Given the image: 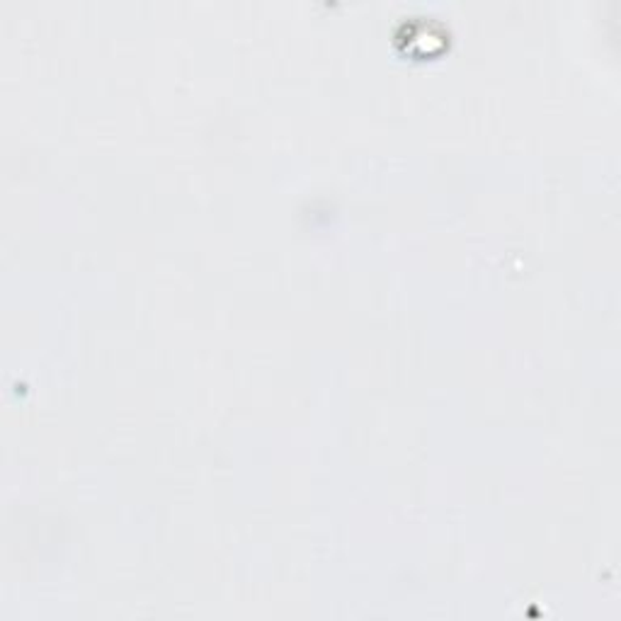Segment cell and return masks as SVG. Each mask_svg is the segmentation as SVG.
I'll list each match as a JSON object with an SVG mask.
<instances>
[{
  "label": "cell",
  "instance_id": "1",
  "mask_svg": "<svg viewBox=\"0 0 621 621\" xmlns=\"http://www.w3.org/2000/svg\"><path fill=\"white\" fill-rule=\"evenodd\" d=\"M405 39H408V47H415V42L425 44V51L439 49L445 44L447 34L442 30V25H437L432 17H418L415 22H405Z\"/></svg>",
  "mask_w": 621,
  "mask_h": 621
}]
</instances>
